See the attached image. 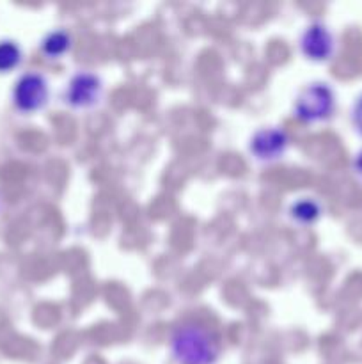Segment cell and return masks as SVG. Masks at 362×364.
<instances>
[{
	"label": "cell",
	"mask_w": 362,
	"mask_h": 364,
	"mask_svg": "<svg viewBox=\"0 0 362 364\" xmlns=\"http://www.w3.org/2000/svg\"><path fill=\"white\" fill-rule=\"evenodd\" d=\"M169 352L177 364H216L222 355V343L208 323L188 318L170 331Z\"/></svg>",
	"instance_id": "obj_1"
},
{
	"label": "cell",
	"mask_w": 362,
	"mask_h": 364,
	"mask_svg": "<svg viewBox=\"0 0 362 364\" xmlns=\"http://www.w3.org/2000/svg\"><path fill=\"white\" fill-rule=\"evenodd\" d=\"M337 110V95L332 84L314 80L305 84L293 100V117L302 124H322L334 117Z\"/></svg>",
	"instance_id": "obj_2"
},
{
	"label": "cell",
	"mask_w": 362,
	"mask_h": 364,
	"mask_svg": "<svg viewBox=\"0 0 362 364\" xmlns=\"http://www.w3.org/2000/svg\"><path fill=\"white\" fill-rule=\"evenodd\" d=\"M105 98V82L96 71L78 70L67 78L62 89V103L77 112L98 109Z\"/></svg>",
	"instance_id": "obj_3"
},
{
	"label": "cell",
	"mask_w": 362,
	"mask_h": 364,
	"mask_svg": "<svg viewBox=\"0 0 362 364\" xmlns=\"http://www.w3.org/2000/svg\"><path fill=\"white\" fill-rule=\"evenodd\" d=\"M50 80L41 71H23L16 78L11 91V103L21 116H32L45 109L50 103Z\"/></svg>",
	"instance_id": "obj_4"
},
{
	"label": "cell",
	"mask_w": 362,
	"mask_h": 364,
	"mask_svg": "<svg viewBox=\"0 0 362 364\" xmlns=\"http://www.w3.org/2000/svg\"><path fill=\"white\" fill-rule=\"evenodd\" d=\"M290 144L291 137L286 128L268 124V127L258 128L251 135L247 142V151L258 164L272 166L286 156Z\"/></svg>",
	"instance_id": "obj_5"
},
{
	"label": "cell",
	"mask_w": 362,
	"mask_h": 364,
	"mask_svg": "<svg viewBox=\"0 0 362 364\" xmlns=\"http://www.w3.org/2000/svg\"><path fill=\"white\" fill-rule=\"evenodd\" d=\"M298 50L309 63L327 64L336 55L337 38L325 21L314 20L305 25L298 36Z\"/></svg>",
	"instance_id": "obj_6"
},
{
	"label": "cell",
	"mask_w": 362,
	"mask_h": 364,
	"mask_svg": "<svg viewBox=\"0 0 362 364\" xmlns=\"http://www.w3.org/2000/svg\"><path fill=\"white\" fill-rule=\"evenodd\" d=\"M323 208L322 201L318 198H311V196H304V198H297L287 205L286 215L291 224L298 228H311L322 220Z\"/></svg>",
	"instance_id": "obj_7"
},
{
	"label": "cell",
	"mask_w": 362,
	"mask_h": 364,
	"mask_svg": "<svg viewBox=\"0 0 362 364\" xmlns=\"http://www.w3.org/2000/svg\"><path fill=\"white\" fill-rule=\"evenodd\" d=\"M75 46V38L67 28L57 27L46 32L41 39H39V53L45 57L46 60H60L66 55H70L71 50Z\"/></svg>",
	"instance_id": "obj_8"
},
{
	"label": "cell",
	"mask_w": 362,
	"mask_h": 364,
	"mask_svg": "<svg viewBox=\"0 0 362 364\" xmlns=\"http://www.w3.org/2000/svg\"><path fill=\"white\" fill-rule=\"evenodd\" d=\"M23 46L16 39H0V75H7L16 71L23 63Z\"/></svg>",
	"instance_id": "obj_9"
},
{
	"label": "cell",
	"mask_w": 362,
	"mask_h": 364,
	"mask_svg": "<svg viewBox=\"0 0 362 364\" xmlns=\"http://www.w3.org/2000/svg\"><path fill=\"white\" fill-rule=\"evenodd\" d=\"M350 123L355 134L362 137V92L355 98L353 105L350 109Z\"/></svg>",
	"instance_id": "obj_10"
},
{
	"label": "cell",
	"mask_w": 362,
	"mask_h": 364,
	"mask_svg": "<svg viewBox=\"0 0 362 364\" xmlns=\"http://www.w3.org/2000/svg\"><path fill=\"white\" fill-rule=\"evenodd\" d=\"M351 174L362 185V148L355 153L353 160H351Z\"/></svg>",
	"instance_id": "obj_11"
},
{
	"label": "cell",
	"mask_w": 362,
	"mask_h": 364,
	"mask_svg": "<svg viewBox=\"0 0 362 364\" xmlns=\"http://www.w3.org/2000/svg\"><path fill=\"white\" fill-rule=\"evenodd\" d=\"M0 210H2V196H0Z\"/></svg>",
	"instance_id": "obj_12"
}]
</instances>
